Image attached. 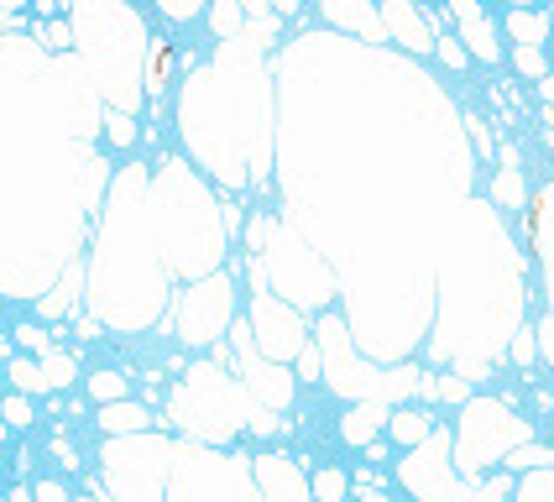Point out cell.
<instances>
[{
    "label": "cell",
    "mask_w": 554,
    "mask_h": 502,
    "mask_svg": "<svg viewBox=\"0 0 554 502\" xmlns=\"http://www.w3.org/2000/svg\"><path fill=\"white\" fill-rule=\"evenodd\" d=\"M11 377H16V387H21V393H42V387H48V377H42V366H37V361H11Z\"/></svg>",
    "instance_id": "6da1fadb"
},
{
    "label": "cell",
    "mask_w": 554,
    "mask_h": 502,
    "mask_svg": "<svg viewBox=\"0 0 554 502\" xmlns=\"http://www.w3.org/2000/svg\"><path fill=\"white\" fill-rule=\"evenodd\" d=\"M513 63H518L523 73H533V79H549V58H544V53L533 48V42H523V48L513 53Z\"/></svg>",
    "instance_id": "7a4b0ae2"
},
{
    "label": "cell",
    "mask_w": 554,
    "mask_h": 502,
    "mask_svg": "<svg viewBox=\"0 0 554 502\" xmlns=\"http://www.w3.org/2000/svg\"><path fill=\"white\" fill-rule=\"evenodd\" d=\"M549 461H554V450H549V445H523V450H513V461H507V466L528 471V466H549Z\"/></svg>",
    "instance_id": "3957f363"
},
{
    "label": "cell",
    "mask_w": 554,
    "mask_h": 502,
    "mask_svg": "<svg viewBox=\"0 0 554 502\" xmlns=\"http://www.w3.org/2000/svg\"><path fill=\"white\" fill-rule=\"evenodd\" d=\"M142 408H136V403H120L116 408V413H110V408H105V418H100V424H105V429H136V424H142Z\"/></svg>",
    "instance_id": "277c9868"
},
{
    "label": "cell",
    "mask_w": 554,
    "mask_h": 502,
    "mask_svg": "<svg viewBox=\"0 0 554 502\" xmlns=\"http://www.w3.org/2000/svg\"><path fill=\"white\" fill-rule=\"evenodd\" d=\"M42 377H48V387H63V382L73 377V361H68V356H53V351H48V361H42Z\"/></svg>",
    "instance_id": "5b68a950"
},
{
    "label": "cell",
    "mask_w": 554,
    "mask_h": 502,
    "mask_svg": "<svg viewBox=\"0 0 554 502\" xmlns=\"http://www.w3.org/2000/svg\"><path fill=\"white\" fill-rule=\"evenodd\" d=\"M6 424L26 429V424H32V403H26V398H11V403H6Z\"/></svg>",
    "instance_id": "8992f818"
},
{
    "label": "cell",
    "mask_w": 554,
    "mask_h": 502,
    "mask_svg": "<svg viewBox=\"0 0 554 502\" xmlns=\"http://www.w3.org/2000/svg\"><path fill=\"white\" fill-rule=\"evenodd\" d=\"M95 398H120V377H95Z\"/></svg>",
    "instance_id": "52a82bcc"
},
{
    "label": "cell",
    "mask_w": 554,
    "mask_h": 502,
    "mask_svg": "<svg viewBox=\"0 0 554 502\" xmlns=\"http://www.w3.org/2000/svg\"><path fill=\"white\" fill-rule=\"evenodd\" d=\"M455 42H460V37H450V32L439 37V48H445V58H450V63H455V68H460V63H465V53H460Z\"/></svg>",
    "instance_id": "ba28073f"
},
{
    "label": "cell",
    "mask_w": 554,
    "mask_h": 502,
    "mask_svg": "<svg viewBox=\"0 0 554 502\" xmlns=\"http://www.w3.org/2000/svg\"><path fill=\"white\" fill-rule=\"evenodd\" d=\"M497 194H502V199H507V204H518V173H507V178H502V183H497Z\"/></svg>",
    "instance_id": "9c48e42d"
},
{
    "label": "cell",
    "mask_w": 554,
    "mask_h": 502,
    "mask_svg": "<svg viewBox=\"0 0 554 502\" xmlns=\"http://www.w3.org/2000/svg\"><path fill=\"white\" fill-rule=\"evenodd\" d=\"M319 492H324V497H340V476H335V471H324V476H319Z\"/></svg>",
    "instance_id": "30bf717a"
},
{
    "label": "cell",
    "mask_w": 554,
    "mask_h": 502,
    "mask_svg": "<svg viewBox=\"0 0 554 502\" xmlns=\"http://www.w3.org/2000/svg\"><path fill=\"white\" fill-rule=\"evenodd\" d=\"M37 497H42V502H63V487H42Z\"/></svg>",
    "instance_id": "8fae6325"
},
{
    "label": "cell",
    "mask_w": 554,
    "mask_h": 502,
    "mask_svg": "<svg viewBox=\"0 0 554 502\" xmlns=\"http://www.w3.org/2000/svg\"><path fill=\"white\" fill-rule=\"evenodd\" d=\"M361 502H387V497H382V492H366V497Z\"/></svg>",
    "instance_id": "7c38bea8"
}]
</instances>
